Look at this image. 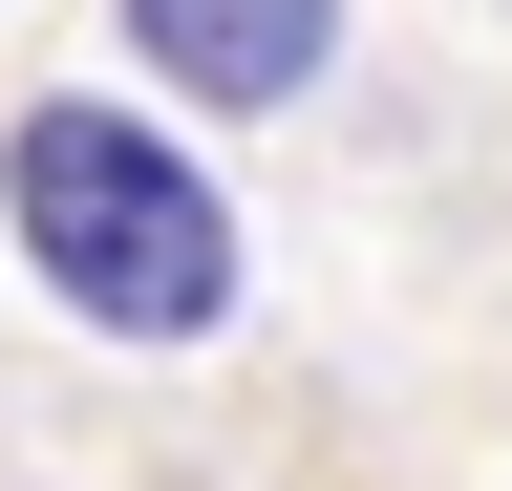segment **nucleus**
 <instances>
[{
  "mask_svg": "<svg viewBox=\"0 0 512 491\" xmlns=\"http://www.w3.org/2000/svg\"><path fill=\"white\" fill-rule=\"evenodd\" d=\"M0 214H22L43 299H64V321H107V342H192V321H235V214H214V171L150 150L128 107H22Z\"/></svg>",
  "mask_w": 512,
  "mask_h": 491,
  "instance_id": "1",
  "label": "nucleus"
},
{
  "mask_svg": "<svg viewBox=\"0 0 512 491\" xmlns=\"http://www.w3.org/2000/svg\"><path fill=\"white\" fill-rule=\"evenodd\" d=\"M128 65L192 107H299L342 65V0H128Z\"/></svg>",
  "mask_w": 512,
  "mask_h": 491,
  "instance_id": "2",
  "label": "nucleus"
}]
</instances>
